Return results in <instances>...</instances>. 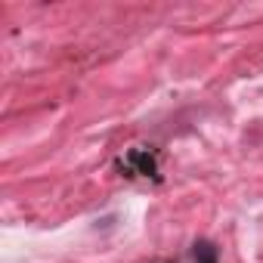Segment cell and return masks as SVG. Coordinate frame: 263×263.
Wrapping results in <instances>:
<instances>
[{"label": "cell", "instance_id": "6da1fadb", "mask_svg": "<svg viewBox=\"0 0 263 263\" xmlns=\"http://www.w3.org/2000/svg\"><path fill=\"white\" fill-rule=\"evenodd\" d=\"M195 257H198L201 263H217V251H214L208 241H198V245H195Z\"/></svg>", "mask_w": 263, "mask_h": 263}]
</instances>
